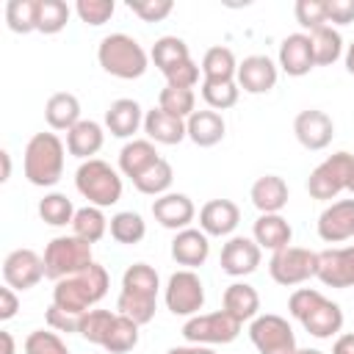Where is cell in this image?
Returning <instances> with one entry per match:
<instances>
[{
  "mask_svg": "<svg viewBox=\"0 0 354 354\" xmlns=\"http://www.w3.org/2000/svg\"><path fill=\"white\" fill-rule=\"evenodd\" d=\"M75 213H77V207H75L72 199H69L66 194H61V191H50V194H44V196L39 199V216H41V221L50 224V227H66V224H72Z\"/></svg>",
  "mask_w": 354,
  "mask_h": 354,
  "instance_id": "8d00e7d4",
  "label": "cell"
},
{
  "mask_svg": "<svg viewBox=\"0 0 354 354\" xmlns=\"http://www.w3.org/2000/svg\"><path fill=\"white\" fill-rule=\"evenodd\" d=\"M36 8H39V0H8L6 3V25L14 33L36 30Z\"/></svg>",
  "mask_w": 354,
  "mask_h": 354,
  "instance_id": "ee69618b",
  "label": "cell"
},
{
  "mask_svg": "<svg viewBox=\"0 0 354 354\" xmlns=\"http://www.w3.org/2000/svg\"><path fill=\"white\" fill-rule=\"evenodd\" d=\"M354 171V155L351 152H335L324 158L307 177V191L313 199L332 202L337 199L340 191L348 188V177Z\"/></svg>",
  "mask_w": 354,
  "mask_h": 354,
  "instance_id": "9c48e42d",
  "label": "cell"
},
{
  "mask_svg": "<svg viewBox=\"0 0 354 354\" xmlns=\"http://www.w3.org/2000/svg\"><path fill=\"white\" fill-rule=\"evenodd\" d=\"M277 77H279V66L268 55H246L238 64L235 83L246 94H268L277 86Z\"/></svg>",
  "mask_w": 354,
  "mask_h": 354,
  "instance_id": "ac0fdd59",
  "label": "cell"
},
{
  "mask_svg": "<svg viewBox=\"0 0 354 354\" xmlns=\"http://www.w3.org/2000/svg\"><path fill=\"white\" fill-rule=\"evenodd\" d=\"M138 329H141V326H138L133 318L116 313L113 326H111V332H108L102 348H105L108 354H127V351H133V348L138 346Z\"/></svg>",
  "mask_w": 354,
  "mask_h": 354,
  "instance_id": "74e56055",
  "label": "cell"
},
{
  "mask_svg": "<svg viewBox=\"0 0 354 354\" xmlns=\"http://www.w3.org/2000/svg\"><path fill=\"white\" fill-rule=\"evenodd\" d=\"M44 122L50 130H72L80 122V100L69 91H55L44 102Z\"/></svg>",
  "mask_w": 354,
  "mask_h": 354,
  "instance_id": "4dcf8cb0",
  "label": "cell"
},
{
  "mask_svg": "<svg viewBox=\"0 0 354 354\" xmlns=\"http://www.w3.org/2000/svg\"><path fill=\"white\" fill-rule=\"evenodd\" d=\"M0 340H3V354H14V337L8 329H0Z\"/></svg>",
  "mask_w": 354,
  "mask_h": 354,
  "instance_id": "6f0895ef",
  "label": "cell"
},
{
  "mask_svg": "<svg viewBox=\"0 0 354 354\" xmlns=\"http://www.w3.org/2000/svg\"><path fill=\"white\" fill-rule=\"evenodd\" d=\"M19 310V299H17V290L3 285L0 288V321H11Z\"/></svg>",
  "mask_w": 354,
  "mask_h": 354,
  "instance_id": "f5cc1de1",
  "label": "cell"
},
{
  "mask_svg": "<svg viewBox=\"0 0 354 354\" xmlns=\"http://www.w3.org/2000/svg\"><path fill=\"white\" fill-rule=\"evenodd\" d=\"M166 354H216L210 346H196V343H185V346H171Z\"/></svg>",
  "mask_w": 354,
  "mask_h": 354,
  "instance_id": "11a10c76",
  "label": "cell"
},
{
  "mask_svg": "<svg viewBox=\"0 0 354 354\" xmlns=\"http://www.w3.org/2000/svg\"><path fill=\"white\" fill-rule=\"evenodd\" d=\"M310 44H313V55H315V66H329L335 64L346 50H343V36L337 28L324 25L318 30L310 33Z\"/></svg>",
  "mask_w": 354,
  "mask_h": 354,
  "instance_id": "e575fe53",
  "label": "cell"
},
{
  "mask_svg": "<svg viewBox=\"0 0 354 354\" xmlns=\"http://www.w3.org/2000/svg\"><path fill=\"white\" fill-rule=\"evenodd\" d=\"M268 274L277 285H285V288L301 285L318 274V252L304 246H285L271 254Z\"/></svg>",
  "mask_w": 354,
  "mask_h": 354,
  "instance_id": "8fae6325",
  "label": "cell"
},
{
  "mask_svg": "<svg viewBox=\"0 0 354 354\" xmlns=\"http://www.w3.org/2000/svg\"><path fill=\"white\" fill-rule=\"evenodd\" d=\"M149 58H152V64H155V66L160 69V75H163V72H169L171 66L188 61V58H191V50H188V44H185L180 36H160V39L152 44Z\"/></svg>",
  "mask_w": 354,
  "mask_h": 354,
  "instance_id": "d590c367",
  "label": "cell"
},
{
  "mask_svg": "<svg viewBox=\"0 0 354 354\" xmlns=\"http://www.w3.org/2000/svg\"><path fill=\"white\" fill-rule=\"evenodd\" d=\"M69 14L72 8L64 3V0H39V8H36V30L39 33H58L66 28L69 22Z\"/></svg>",
  "mask_w": 354,
  "mask_h": 354,
  "instance_id": "60d3db41",
  "label": "cell"
},
{
  "mask_svg": "<svg viewBox=\"0 0 354 354\" xmlns=\"http://www.w3.org/2000/svg\"><path fill=\"white\" fill-rule=\"evenodd\" d=\"M293 133H296V141L310 149V152H318V149H326L335 138V122L329 113L318 111V108H307V111H299L296 119H293Z\"/></svg>",
  "mask_w": 354,
  "mask_h": 354,
  "instance_id": "9a60e30c",
  "label": "cell"
},
{
  "mask_svg": "<svg viewBox=\"0 0 354 354\" xmlns=\"http://www.w3.org/2000/svg\"><path fill=\"white\" fill-rule=\"evenodd\" d=\"M235 75L238 61L230 47L216 44L202 55V80H235Z\"/></svg>",
  "mask_w": 354,
  "mask_h": 354,
  "instance_id": "d6a6232c",
  "label": "cell"
},
{
  "mask_svg": "<svg viewBox=\"0 0 354 354\" xmlns=\"http://www.w3.org/2000/svg\"><path fill=\"white\" fill-rule=\"evenodd\" d=\"M221 310L241 324L254 321L260 315V293L249 282H232L221 293Z\"/></svg>",
  "mask_w": 354,
  "mask_h": 354,
  "instance_id": "f1b7e54d",
  "label": "cell"
},
{
  "mask_svg": "<svg viewBox=\"0 0 354 354\" xmlns=\"http://www.w3.org/2000/svg\"><path fill=\"white\" fill-rule=\"evenodd\" d=\"M116 11V3L113 0H77L75 3V14L80 17V22L91 25V28H100L105 25Z\"/></svg>",
  "mask_w": 354,
  "mask_h": 354,
  "instance_id": "bcb514c9",
  "label": "cell"
},
{
  "mask_svg": "<svg viewBox=\"0 0 354 354\" xmlns=\"http://www.w3.org/2000/svg\"><path fill=\"white\" fill-rule=\"evenodd\" d=\"M158 108H163L171 116L188 119L196 111V94L194 88H180V86H163L158 94Z\"/></svg>",
  "mask_w": 354,
  "mask_h": 354,
  "instance_id": "7bdbcfd3",
  "label": "cell"
},
{
  "mask_svg": "<svg viewBox=\"0 0 354 354\" xmlns=\"http://www.w3.org/2000/svg\"><path fill=\"white\" fill-rule=\"evenodd\" d=\"M249 340L257 348V354H296V335L288 318L277 313H260L254 321H249Z\"/></svg>",
  "mask_w": 354,
  "mask_h": 354,
  "instance_id": "30bf717a",
  "label": "cell"
},
{
  "mask_svg": "<svg viewBox=\"0 0 354 354\" xmlns=\"http://www.w3.org/2000/svg\"><path fill=\"white\" fill-rule=\"evenodd\" d=\"M113 318H116V313L94 307V310H88V313L80 315L77 335H80L83 340L94 343V346H105V337H108V332H111V326H113Z\"/></svg>",
  "mask_w": 354,
  "mask_h": 354,
  "instance_id": "ab89813d",
  "label": "cell"
},
{
  "mask_svg": "<svg viewBox=\"0 0 354 354\" xmlns=\"http://www.w3.org/2000/svg\"><path fill=\"white\" fill-rule=\"evenodd\" d=\"M199 91H202V100L207 102L210 111H227L241 97V88L235 80H202Z\"/></svg>",
  "mask_w": 354,
  "mask_h": 354,
  "instance_id": "b9f144b4",
  "label": "cell"
},
{
  "mask_svg": "<svg viewBox=\"0 0 354 354\" xmlns=\"http://www.w3.org/2000/svg\"><path fill=\"white\" fill-rule=\"evenodd\" d=\"M318 238L324 243H343L354 238V199H337L329 202L318 221H315Z\"/></svg>",
  "mask_w": 354,
  "mask_h": 354,
  "instance_id": "2e32d148",
  "label": "cell"
},
{
  "mask_svg": "<svg viewBox=\"0 0 354 354\" xmlns=\"http://www.w3.org/2000/svg\"><path fill=\"white\" fill-rule=\"evenodd\" d=\"M199 69H202V66H199L194 58H188V61H183V64L171 66L169 72H163V77H166V86L194 88V86L199 83Z\"/></svg>",
  "mask_w": 354,
  "mask_h": 354,
  "instance_id": "681fc988",
  "label": "cell"
},
{
  "mask_svg": "<svg viewBox=\"0 0 354 354\" xmlns=\"http://www.w3.org/2000/svg\"><path fill=\"white\" fill-rule=\"evenodd\" d=\"M144 133L152 144H163V147H174L183 138H188L185 130V119L166 113L163 108H149L144 113Z\"/></svg>",
  "mask_w": 354,
  "mask_h": 354,
  "instance_id": "d4e9b609",
  "label": "cell"
},
{
  "mask_svg": "<svg viewBox=\"0 0 354 354\" xmlns=\"http://www.w3.org/2000/svg\"><path fill=\"white\" fill-rule=\"evenodd\" d=\"M293 14H296V22L304 28V30H318L326 22V3L324 0H296L293 6Z\"/></svg>",
  "mask_w": 354,
  "mask_h": 354,
  "instance_id": "7dc6e473",
  "label": "cell"
},
{
  "mask_svg": "<svg viewBox=\"0 0 354 354\" xmlns=\"http://www.w3.org/2000/svg\"><path fill=\"white\" fill-rule=\"evenodd\" d=\"M108 288H111V277H108L105 266L91 263L83 271L69 274V277H64V279L55 282V288H53V304H58L66 313L83 315V313L94 310L105 299Z\"/></svg>",
  "mask_w": 354,
  "mask_h": 354,
  "instance_id": "7a4b0ae2",
  "label": "cell"
},
{
  "mask_svg": "<svg viewBox=\"0 0 354 354\" xmlns=\"http://www.w3.org/2000/svg\"><path fill=\"white\" fill-rule=\"evenodd\" d=\"M171 180H174V169H171V163L166 158H160L152 169H147L138 180H133V185H136L138 194H147V196H155L158 199V196L169 194Z\"/></svg>",
  "mask_w": 354,
  "mask_h": 354,
  "instance_id": "f35d334b",
  "label": "cell"
},
{
  "mask_svg": "<svg viewBox=\"0 0 354 354\" xmlns=\"http://www.w3.org/2000/svg\"><path fill=\"white\" fill-rule=\"evenodd\" d=\"M252 238L260 249H268L274 254V252L290 246L293 227L288 224V218L282 213H260L252 224Z\"/></svg>",
  "mask_w": 354,
  "mask_h": 354,
  "instance_id": "cb8c5ba5",
  "label": "cell"
},
{
  "mask_svg": "<svg viewBox=\"0 0 354 354\" xmlns=\"http://www.w3.org/2000/svg\"><path fill=\"white\" fill-rule=\"evenodd\" d=\"M160 277L149 263H133L122 274V290L116 299V313L133 318L138 326L149 324L158 310Z\"/></svg>",
  "mask_w": 354,
  "mask_h": 354,
  "instance_id": "6da1fadb",
  "label": "cell"
},
{
  "mask_svg": "<svg viewBox=\"0 0 354 354\" xmlns=\"http://www.w3.org/2000/svg\"><path fill=\"white\" fill-rule=\"evenodd\" d=\"M277 66L290 77H304L315 69V55L310 44V33H288L279 44Z\"/></svg>",
  "mask_w": 354,
  "mask_h": 354,
  "instance_id": "d6986e66",
  "label": "cell"
},
{
  "mask_svg": "<svg viewBox=\"0 0 354 354\" xmlns=\"http://www.w3.org/2000/svg\"><path fill=\"white\" fill-rule=\"evenodd\" d=\"M324 3H326V22L332 28L354 22V0H324Z\"/></svg>",
  "mask_w": 354,
  "mask_h": 354,
  "instance_id": "816d5d0a",
  "label": "cell"
},
{
  "mask_svg": "<svg viewBox=\"0 0 354 354\" xmlns=\"http://www.w3.org/2000/svg\"><path fill=\"white\" fill-rule=\"evenodd\" d=\"M138 127H144V111L136 100L130 97H119L108 105L105 111V130L116 138H133L138 133Z\"/></svg>",
  "mask_w": 354,
  "mask_h": 354,
  "instance_id": "603a6c76",
  "label": "cell"
},
{
  "mask_svg": "<svg viewBox=\"0 0 354 354\" xmlns=\"http://www.w3.org/2000/svg\"><path fill=\"white\" fill-rule=\"evenodd\" d=\"M241 224V207L232 199H210L199 207V230L210 238H232Z\"/></svg>",
  "mask_w": 354,
  "mask_h": 354,
  "instance_id": "ffe728a7",
  "label": "cell"
},
{
  "mask_svg": "<svg viewBox=\"0 0 354 354\" xmlns=\"http://www.w3.org/2000/svg\"><path fill=\"white\" fill-rule=\"evenodd\" d=\"M97 61L108 75H113L119 80H136L147 72L149 53L130 33H108L100 39Z\"/></svg>",
  "mask_w": 354,
  "mask_h": 354,
  "instance_id": "5b68a950",
  "label": "cell"
},
{
  "mask_svg": "<svg viewBox=\"0 0 354 354\" xmlns=\"http://www.w3.org/2000/svg\"><path fill=\"white\" fill-rule=\"evenodd\" d=\"M158 160H160V155H158V149H155V144H152L149 138H130V141L119 149V171H122L124 177H130V183L138 180V177H141L147 169H152Z\"/></svg>",
  "mask_w": 354,
  "mask_h": 354,
  "instance_id": "4316f807",
  "label": "cell"
},
{
  "mask_svg": "<svg viewBox=\"0 0 354 354\" xmlns=\"http://www.w3.org/2000/svg\"><path fill=\"white\" fill-rule=\"evenodd\" d=\"M44 321H47V326L53 329V332H77V324H80V315H75V313H66V310H61L58 304H50L47 307V313H44Z\"/></svg>",
  "mask_w": 354,
  "mask_h": 354,
  "instance_id": "f907efd6",
  "label": "cell"
},
{
  "mask_svg": "<svg viewBox=\"0 0 354 354\" xmlns=\"http://www.w3.org/2000/svg\"><path fill=\"white\" fill-rule=\"evenodd\" d=\"M241 321H235L230 313L216 310V313H199L185 318L183 324V337L185 343H196V346H227L241 335Z\"/></svg>",
  "mask_w": 354,
  "mask_h": 354,
  "instance_id": "ba28073f",
  "label": "cell"
},
{
  "mask_svg": "<svg viewBox=\"0 0 354 354\" xmlns=\"http://www.w3.org/2000/svg\"><path fill=\"white\" fill-rule=\"evenodd\" d=\"M346 191H351V194H354V171H351V177H348V188H346Z\"/></svg>",
  "mask_w": 354,
  "mask_h": 354,
  "instance_id": "94428289",
  "label": "cell"
},
{
  "mask_svg": "<svg viewBox=\"0 0 354 354\" xmlns=\"http://www.w3.org/2000/svg\"><path fill=\"white\" fill-rule=\"evenodd\" d=\"M171 260L183 268H199L205 266V260L210 257V235H205L196 227H185L180 232H174L171 238Z\"/></svg>",
  "mask_w": 354,
  "mask_h": 354,
  "instance_id": "7402d4cb",
  "label": "cell"
},
{
  "mask_svg": "<svg viewBox=\"0 0 354 354\" xmlns=\"http://www.w3.org/2000/svg\"><path fill=\"white\" fill-rule=\"evenodd\" d=\"M127 8L144 22H160L171 14L174 3L171 0H127Z\"/></svg>",
  "mask_w": 354,
  "mask_h": 354,
  "instance_id": "c3c4849f",
  "label": "cell"
},
{
  "mask_svg": "<svg viewBox=\"0 0 354 354\" xmlns=\"http://www.w3.org/2000/svg\"><path fill=\"white\" fill-rule=\"evenodd\" d=\"M75 188L83 199H88V205L94 207H111L122 199V171L113 169L108 160L102 158H91L83 160L75 171Z\"/></svg>",
  "mask_w": 354,
  "mask_h": 354,
  "instance_id": "8992f818",
  "label": "cell"
},
{
  "mask_svg": "<svg viewBox=\"0 0 354 354\" xmlns=\"http://www.w3.org/2000/svg\"><path fill=\"white\" fill-rule=\"evenodd\" d=\"M163 301L171 315H183V318L199 315V310L205 307V285L199 274L191 268L174 271L163 288Z\"/></svg>",
  "mask_w": 354,
  "mask_h": 354,
  "instance_id": "7c38bea8",
  "label": "cell"
},
{
  "mask_svg": "<svg viewBox=\"0 0 354 354\" xmlns=\"http://www.w3.org/2000/svg\"><path fill=\"white\" fill-rule=\"evenodd\" d=\"M44 279V260L33 249H14L3 260V282L14 290H30Z\"/></svg>",
  "mask_w": 354,
  "mask_h": 354,
  "instance_id": "4fadbf2b",
  "label": "cell"
},
{
  "mask_svg": "<svg viewBox=\"0 0 354 354\" xmlns=\"http://www.w3.org/2000/svg\"><path fill=\"white\" fill-rule=\"evenodd\" d=\"M290 315L318 340H329L343 329V310L315 288H296L288 299Z\"/></svg>",
  "mask_w": 354,
  "mask_h": 354,
  "instance_id": "3957f363",
  "label": "cell"
},
{
  "mask_svg": "<svg viewBox=\"0 0 354 354\" xmlns=\"http://www.w3.org/2000/svg\"><path fill=\"white\" fill-rule=\"evenodd\" d=\"M105 144V130L100 122L94 119H80L69 133H66V152L72 158H77L80 163L83 160H91Z\"/></svg>",
  "mask_w": 354,
  "mask_h": 354,
  "instance_id": "484cf974",
  "label": "cell"
},
{
  "mask_svg": "<svg viewBox=\"0 0 354 354\" xmlns=\"http://www.w3.org/2000/svg\"><path fill=\"white\" fill-rule=\"evenodd\" d=\"M64 158L66 147L55 133H33L22 155L25 180L36 188H53L64 177Z\"/></svg>",
  "mask_w": 354,
  "mask_h": 354,
  "instance_id": "277c9868",
  "label": "cell"
},
{
  "mask_svg": "<svg viewBox=\"0 0 354 354\" xmlns=\"http://www.w3.org/2000/svg\"><path fill=\"white\" fill-rule=\"evenodd\" d=\"M41 260H44V277L58 282V279L91 266L94 254H91V243L80 241L77 235H58L44 246Z\"/></svg>",
  "mask_w": 354,
  "mask_h": 354,
  "instance_id": "52a82bcc",
  "label": "cell"
},
{
  "mask_svg": "<svg viewBox=\"0 0 354 354\" xmlns=\"http://www.w3.org/2000/svg\"><path fill=\"white\" fill-rule=\"evenodd\" d=\"M152 216H155V221L160 227L180 232V230L191 227V221L196 218V207H194L188 194L169 191V194H163V196H158L152 202Z\"/></svg>",
  "mask_w": 354,
  "mask_h": 354,
  "instance_id": "44dd1931",
  "label": "cell"
},
{
  "mask_svg": "<svg viewBox=\"0 0 354 354\" xmlns=\"http://www.w3.org/2000/svg\"><path fill=\"white\" fill-rule=\"evenodd\" d=\"M108 218H105V213H102V207H94V205H86V207H77V213H75V218H72V235H77L80 241H86V243H97V241H102L105 238V232H108Z\"/></svg>",
  "mask_w": 354,
  "mask_h": 354,
  "instance_id": "1f68e13d",
  "label": "cell"
},
{
  "mask_svg": "<svg viewBox=\"0 0 354 354\" xmlns=\"http://www.w3.org/2000/svg\"><path fill=\"white\" fill-rule=\"evenodd\" d=\"M343 64H346V72L354 75V41L346 47V53H343Z\"/></svg>",
  "mask_w": 354,
  "mask_h": 354,
  "instance_id": "680465c9",
  "label": "cell"
},
{
  "mask_svg": "<svg viewBox=\"0 0 354 354\" xmlns=\"http://www.w3.org/2000/svg\"><path fill=\"white\" fill-rule=\"evenodd\" d=\"M263 260V249L254 243V238H246V235H232L227 238V243L221 246V257H218V266L224 274L241 279V277H249L257 271Z\"/></svg>",
  "mask_w": 354,
  "mask_h": 354,
  "instance_id": "5bb4252c",
  "label": "cell"
},
{
  "mask_svg": "<svg viewBox=\"0 0 354 354\" xmlns=\"http://www.w3.org/2000/svg\"><path fill=\"white\" fill-rule=\"evenodd\" d=\"M326 288H354V246H332L318 252V274Z\"/></svg>",
  "mask_w": 354,
  "mask_h": 354,
  "instance_id": "e0dca14e",
  "label": "cell"
},
{
  "mask_svg": "<svg viewBox=\"0 0 354 354\" xmlns=\"http://www.w3.org/2000/svg\"><path fill=\"white\" fill-rule=\"evenodd\" d=\"M288 183L279 174H263L252 183L249 188V199L260 213H282V207L288 205Z\"/></svg>",
  "mask_w": 354,
  "mask_h": 354,
  "instance_id": "83f0119b",
  "label": "cell"
},
{
  "mask_svg": "<svg viewBox=\"0 0 354 354\" xmlns=\"http://www.w3.org/2000/svg\"><path fill=\"white\" fill-rule=\"evenodd\" d=\"M25 354H69V346L53 329H33L25 337Z\"/></svg>",
  "mask_w": 354,
  "mask_h": 354,
  "instance_id": "f6af8a7d",
  "label": "cell"
},
{
  "mask_svg": "<svg viewBox=\"0 0 354 354\" xmlns=\"http://www.w3.org/2000/svg\"><path fill=\"white\" fill-rule=\"evenodd\" d=\"M332 354H354V332L337 335V340L332 346Z\"/></svg>",
  "mask_w": 354,
  "mask_h": 354,
  "instance_id": "db71d44e",
  "label": "cell"
},
{
  "mask_svg": "<svg viewBox=\"0 0 354 354\" xmlns=\"http://www.w3.org/2000/svg\"><path fill=\"white\" fill-rule=\"evenodd\" d=\"M296 354H324V351L321 348H299Z\"/></svg>",
  "mask_w": 354,
  "mask_h": 354,
  "instance_id": "91938a15",
  "label": "cell"
},
{
  "mask_svg": "<svg viewBox=\"0 0 354 354\" xmlns=\"http://www.w3.org/2000/svg\"><path fill=\"white\" fill-rule=\"evenodd\" d=\"M185 130H188V138H191L196 147L207 149V147H216V144L224 138L227 122H224V116H221L218 111L205 108V111H194V113L185 119Z\"/></svg>",
  "mask_w": 354,
  "mask_h": 354,
  "instance_id": "f546056e",
  "label": "cell"
},
{
  "mask_svg": "<svg viewBox=\"0 0 354 354\" xmlns=\"http://www.w3.org/2000/svg\"><path fill=\"white\" fill-rule=\"evenodd\" d=\"M0 163H3V174H0V180L6 183V180L11 177V152H8V149L0 152Z\"/></svg>",
  "mask_w": 354,
  "mask_h": 354,
  "instance_id": "9f6ffc18",
  "label": "cell"
},
{
  "mask_svg": "<svg viewBox=\"0 0 354 354\" xmlns=\"http://www.w3.org/2000/svg\"><path fill=\"white\" fill-rule=\"evenodd\" d=\"M108 232L116 243L122 246H133V243H141L144 235H147V221L141 218V213L136 210H119L111 216V224H108Z\"/></svg>",
  "mask_w": 354,
  "mask_h": 354,
  "instance_id": "836d02e7",
  "label": "cell"
}]
</instances>
